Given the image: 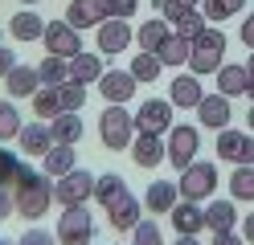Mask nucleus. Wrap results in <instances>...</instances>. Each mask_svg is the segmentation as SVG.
<instances>
[{
    "mask_svg": "<svg viewBox=\"0 0 254 245\" xmlns=\"http://www.w3.org/2000/svg\"><path fill=\"white\" fill-rule=\"evenodd\" d=\"M131 245H164V237H160V225L139 217V225L131 229Z\"/></svg>",
    "mask_w": 254,
    "mask_h": 245,
    "instance_id": "58836bf2",
    "label": "nucleus"
},
{
    "mask_svg": "<svg viewBox=\"0 0 254 245\" xmlns=\"http://www.w3.org/2000/svg\"><path fill=\"white\" fill-rule=\"evenodd\" d=\"M242 45H250V49H254V12L242 21Z\"/></svg>",
    "mask_w": 254,
    "mask_h": 245,
    "instance_id": "49530a36",
    "label": "nucleus"
},
{
    "mask_svg": "<svg viewBox=\"0 0 254 245\" xmlns=\"http://www.w3.org/2000/svg\"><path fill=\"white\" fill-rule=\"evenodd\" d=\"M230 114H234V106H230L226 94H205L197 102V123L205 131H226L230 127Z\"/></svg>",
    "mask_w": 254,
    "mask_h": 245,
    "instance_id": "2eb2a0df",
    "label": "nucleus"
},
{
    "mask_svg": "<svg viewBox=\"0 0 254 245\" xmlns=\"http://www.w3.org/2000/svg\"><path fill=\"white\" fill-rule=\"evenodd\" d=\"M246 82H250V74H246V65L242 61H221V70H217V94H226V98H238V94H246Z\"/></svg>",
    "mask_w": 254,
    "mask_h": 245,
    "instance_id": "393cba45",
    "label": "nucleus"
},
{
    "mask_svg": "<svg viewBox=\"0 0 254 245\" xmlns=\"http://www.w3.org/2000/svg\"><path fill=\"white\" fill-rule=\"evenodd\" d=\"M17 245H58V233H50V229H25V233H21V241Z\"/></svg>",
    "mask_w": 254,
    "mask_h": 245,
    "instance_id": "a19ab883",
    "label": "nucleus"
},
{
    "mask_svg": "<svg viewBox=\"0 0 254 245\" xmlns=\"http://www.w3.org/2000/svg\"><path fill=\"white\" fill-rule=\"evenodd\" d=\"M242 237H246V245H254V212H246V221H242Z\"/></svg>",
    "mask_w": 254,
    "mask_h": 245,
    "instance_id": "09e8293b",
    "label": "nucleus"
},
{
    "mask_svg": "<svg viewBox=\"0 0 254 245\" xmlns=\"http://www.w3.org/2000/svg\"><path fill=\"white\" fill-rule=\"evenodd\" d=\"M230 196H234V200H242V204H250V200H254V163H234Z\"/></svg>",
    "mask_w": 254,
    "mask_h": 245,
    "instance_id": "7c9ffc66",
    "label": "nucleus"
},
{
    "mask_svg": "<svg viewBox=\"0 0 254 245\" xmlns=\"http://www.w3.org/2000/svg\"><path fill=\"white\" fill-rule=\"evenodd\" d=\"M123 192H127V184H123L119 172H103L99 180H94V204H103V208H111Z\"/></svg>",
    "mask_w": 254,
    "mask_h": 245,
    "instance_id": "c85d7f7f",
    "label": "nucleus"
},
{
    "mask_svg": "<svg viewBox=\"0 0 254 245\" xmlns=\"http://www.w3.org/2000/svg\"><path fill=\"white\" fill-rule=\"evenodd\" d=\"M135 86H139V78L131 70H103V78H99L103 102H119V106L135 98Z\"/></svg>",
    "mask_w": 254,
    "mask_h": 245,
    "instance_id": "f8f14e48",
    "label": "nucleus"
},
{
    "mask_svg": "<svg viewBox=\"0 0 254 245\" xmlns=\"http://www.w3.org/2000/svg\"><path fill=\"white\" fill-rule=\"evenodd\" d=\"M177 200H181V192H177L172 180H152L148 192H144V208H148V212H172Z\"/></svg>",
    "mask_w": 254,
    "mask_h": 245,
    "instance_id": "4be33fe9",
    "label": "nucleus"
},
{
    "mask_svg": "<svg viewBox=\"0 0 254 245\" xmlns=\"http://www.w3.org/2000/svg\"><path fill=\"white\" fill-rule=\"evenodd\" d=\"M58 98H62V110H82L86 106V86L82 82H62Z\"/></svg>",
    "mask_w": 254,
    "mask_h": 245,
    "instance_id": "4c0bfd02",
    "label": "nucleus"
},
{
    "mask_svg": "<svg viewBox=\"0 0 254 245\" xmlns=\"http://www.w3.org/2000/svg\"><path fill=\"white\" fill-rule=\"evenodd\" d=\"M246 127H250V131H254V106H250V114H246Z\"/></svg>",
    "mask_w": 254,
    "mask_h": 245,
    "instance_id": "3c124183",
    "label": "nucleus"
},
{
    "mask_svg": "<svg viewBox=\"0 0 254 245\" xmlns=\"http://www.w3.org/2000/svg\"><path fill=\"white\" fill-rule=\"evenodd\" d=\"M201 29H205V12H201V8H185L177 21H172V33H177V37H185V41H193Z\"/></svg>",
    "mask_w": 254,
    "mask_h": 245,
    "instance_id": "f704fd0d",
    "label": "nucleus"
},
{
    "mask_svg": "<svg viewBox=\"0 0 254 245\" xmlns=\"http://www.w3.org/2000/svg\"><path fill=\"white\" fill-rule=\"evenodd\" d=\"M8 33H12V41H41L45 37V21H41L33 8H21L8 21Z\"/></svg>",
    "mask_w": 254,
    "mask_h": 245,
    "instance_id": "b1692460",
    "label": "nucleus"
},
{
    "mask_svg": "<svg viewBox=\"0 0 254 245\" xmlns=\"http://www.w3.org/2000/svg\"><path fill=\"white\" fill-rule=\"evenodd\" d=\"M226 61V33L205 25L193 41H189V70L193 74H217Z\"/></svg>",
    "mask_w": 254,
    "mask_h": 245,
    "instance_id": "f03ea898",
    "label": "nucleus"
},
{
    "mask_svg": "<svg viewBox=\"0 0 254 245\" xmlns=\"http://www.w3.org/2000/svg\"><path fill=\"white\" fill-rule=\"evenodd\" d=\"M50 131H54V143H78L82 139V114L78 110H62L50 123Z\"/></svg>",
    "mask_w": 254,
    "mask_h": 245,
    "instance_id": "cd10ccee",
    "label": "nucleus"
},
{
    "mask_svg": "<svg viewBox=\"0 0 254 245\" xmlns=\"http://www.w3.org/2000/svg\"><path fill=\"white\" fill-rule=\"evenodd\" d=\"M21 4H41V0H21Z\"/></svg>",
    "mask_w": 254,
    "mask_h": 245,
    "instance_id": "864d4df0",
    "label": "nucleus"
},
{
    "mask_svg": "<svg viewBox=\"0 0 254 245\" xmlns=\"http://www.w3.org/2000/svg\"><path fill=\"white\" fill-rule=\"evenodd\" d=\"M172 229H177L181 237H197L201 229H205V208L197 200H181V204H172Z\"/></svg>",
    "mask_w": 254,
    "mask_h": 245,
    "instance_id": "6ab92c4d",
    "label": "nucleus"
},
{
    "mask_svg": "<svg viewBox=\"0 0 254 245\" xmlns=\"http://www.w3.org/2000/svg\"><path fill=\"white\" fill-rule=\"evenodd\" d=\"M29 102H33V114H37V119H45V123H54L58 114H62V98H58V86H41L33 98H29Z\"/></svg>",
    "mask_w": 254,
    "mask_h": 245,
    "instance_id": "2f4dec72",
    "label": "nucleus"
},
{
    "mask_svg": "<svg viewBox=\"0 0 254 245\" xmlns=\"http://www.w3.org/2000/svg\"><path fill=\"white\" fill-rule=\"evenodd\" d=\"M45 53H58V57H74L82 53V37H78V29L62 16V21H45Z\"/></svg>",
    "mask_w": 254,
    "mask_h": 245,
    "instance_id": "9d476101",
    "label": "nucleus"
},
{
    "mask_svg": "<svg viewBox=\"0 0 254 245\" xmlns=\"http://www.w3.org/2000/svg\"><path fill=\"white\" fill-rule=\"evenodd\" d=\"M107 8H111V16H123V21H131L135 8H139V0H107Z\"/></svg>",
    "mask_w": 254,
    "mask_h": 245,
    "instance_id": "79ce46f5",
    "label": "nucleus"
},
{
    "mask_svg": "<svg viewBox=\"0 0 254 245\" xmlns=\"http://www.w3.org/2000/svg\"><path fill=\"white\" fill-rule=\"evenodd\" d=\"M168 37H172V25L164 21V16H152V21H144V25H139V33H135L139 49H148V53H156V49H160Z\"/></svg>",
    "mask_w": 254,
    "mask_h": 245,
    "instance_id": "bb28decb",
    "label": "nucleus"
},
{
    "mask_svg": "<svg viewBox=\"0 0 254 245\" xmlns=\"http://www.w3.org/2000/svg\"><path fill=\"white\" fill-rule=\"evenodd\" d=\"M17 139H21V151H25V155H45V151L54 147V131H50L45 119H33V123L21 127Z\"/></svg>",
    "mask_w": 254,
    "mask_h": 245,
    "instance_id": "aec40b11",
    "label": "nucleus"
},
{
    "mask_svg": "<svg viewBox=\"0 0 254 245\" xmlns=\"http://www.w3.org/2000/svg\"><path fill=\"white\" fill-rule=\"evenodd\" d=\"M107 16H111L107 0H70V4H66V21H70L78 33H82V29H99Z\"/></svg>",
    "mask_w": 254,
    "mask_h": 245,
    "instance_id": "4468645a",
    "label": "nucleus"
},
{
    "mask_svg": "<svg viewBox=\"0 0 254 245\" xmlns=\"http://www.w3.org/2000/svg\"><path fill=\"white\" fill-rule=\"evenodd\" d=\"M238 8H246V0H201L205 21H230Z\"/></svg>",
    "mask_w": 254,
    "mask_h": 245,
    "instance_id": "e433bc0d",
    "label": "nucleus"
},
{
    "mask_svg": "<svg viewBox=\"0 0 254 245\" xmlns=\"http://www.w3.org/2000/svg\"><path fill=\"white\" fill-rule=\"evenodd\" d=\"M94 172H86V168H74V172H66V176H58V184H54V200L58 204H86L90 196H94Z\"/></svg>",
    "mask_w": 254,
    "mask_h": 245,
    "instance_id": "0eeeda50",
    "label": "nucleus"
},
{
    "mask_svg": "<svg viewBox=\"0 0 254 245\" xmlns=\"http://www.w3.org/2000/svg\"><path fill=\"white\" fill-rule=\"evenodd\" d=\"M201 98H205V90H201L197 74H177V78H172V86H168V102L177 106V110H197Z\"/></svg>",
    "mask_w": 254,
    "mask_h": 245,
    "instance_id": "dca6fc26",
    "label": "nucleus"
},
{
    "mask_svg": "<svg viewBox=\"0 0 254 245\" xmlns=\"http://www.w3.org/2000/svg\"><path fill=\"white\" fill-rule=\"evenodd\" d=\"M238 225V204L234 200H209L205 204V229L209 233H230Z\"/></svg>",
    "mask_w": 254,
    "mask_h": 245,
    "instance_id": "5701e85b",
    "label": "nucleus"
},
{
    "mask_svg": "<svg viewBox=\"0 0 254 245\" xmlns=\"http://www.w3.org/2000/svg\"><path fill=\"white\" fill-rule=\"evenodd\" d=\"M177 192H181V200H213V192H217V168L213 163H205V159H193L189 168H181V180H177Z\"/></svg>",
    "mask_w": 254,
    "mask_h": 245,
    "instance_id": "20e7f679",
    "label": "nucleus"
},
{
    "mask_svg": "<svg viewBox=\"0 0 254 245\" xmlns=\"http://www.w3.org/2000/svg\"><path fill=\"white\" fill-rule=\"evenodd\" d=\"M78 168V155H74V143H54L50 151L41 155V172L45 176H66V172H74Z\"/></svg>",
    "mask_w": 254,
    "mask_h": 245,
    "instance_id": "412c9836",
    "label": "nucleus"
},
{
    "mask_svg": "<svg viewBox=\"0 0 254 245\" xmlns=\"http://www.w3.org/2000/svg\"><path fill=\"white\" fill-rule=\"evenodd\" d=\"M127 70H131L139 82H156V78L164 74V61L156 57V53H148V49H139V53L131 57V65H127Z\"/></svg>",
    "mask_w": 254,
    "mask_h": 245,
    "instance_id": "72a5a7b5",
    "label": "nucleus"
},
{
    "mask_svg": "<svg viewBox=\"0 0 254 245\" xmlns=\"http://www.w3.org/2000/svg\"><path fill=\"white\" fill-rule=\"evenodd\" d=\"M94 33H99L94 41H99V53H103V57H115V53H123V49L135 41V33H131V25H127L123 16H107Z\"/></svg>",
    "mask_w": 254,
    "mask_h": 245,
    "instance_id": "9b49d317",
    "label": "nucleus"
},
{
    "mask_svg": "<svg viewBox=\"0 0 254 245\" xmlns=\"http://www.w3.org/2000/svg\"><path fill=\"white\" fill-rule=\"evenodd\" d=\"M139 212H144V204H139L131 192H123L119 200L107 208V221H111V229H115V233H131V229L139 225Z\"/></svg>",
    "mask_w": 254,
    "mask_h": 245,
    "instance_id": "f3484780",
    "label": "nucleus"
},
{
    "mask_svg": "<svg viewBox=\"0 0 254 245\" xmlns=\"http://www.w3.org/2000/svg\"><path fill=\"white\" fill-rule=\"evenodd\" d=\"M172 110H177V106H172L168 98H148V102L131 114L135 131H139V135H168V131H172Z\"/></svg>",
    "mask_w": 254,
    "mask_h": 245,
    "instance_id": "6e6552de",
    "label": "nucleus"
},
{
    "mask_svg": "<svg viewBox=\"0 0 254 245\" xmlns=\"http://www.w3.org/2000/svg\"><path fill=\"white\" fill-rule=\"evenodd\" d=\"M246 74H250V82H246V98L254 102V49H250V61H246Z\"/></svg>",
    "mask_w": 254,
    "mask_h": 245,
    "instance_id": "de8ad7c7",
    "label": "nucleus"
},
{
    "mask_svg": "<svg viewBox=\"0 0 254 245\" xmlns=\"http://www.w3.org/2000/svg\"><path fill=\"white\" fill-rule=\"evenodd\" d=\"M181 4H189V8H201V0H181Z\"/></svg>",
    "mask_w": 254,
    "mask_h": 245,
    "instance_id": "603ef678",
    "label": "nucleus"
},
{
    "mask_svg": "<svg viewBox=\"0 0 254 245\" xmlns=\"http://www.w3.org/2000/svg\"><path fill=\"white\" fill-rule=\"evenodd\" d=\"M164 147H168V163L172 168H189V163L197 159V147H201V127H193V123H177L168 131V139H164Z\"/></svg>",
    "mask_w": 254,
    "mask_h": 245,
    "instance_id": "423d86ee",
    "label": "nucleus"
},
{
    "mask_svg": "<svg viewBox=\"0 0 254 245\" xmlns=\"http://www.w3.org/2000/svg\"><path fill=\"white\" fill-rule=\"evenodd\" d=\"M99 139L107 151H127L135 139V119L127 114V106L119 102H107V110L99 114Z\"/></svg>",
    "mask_w": 254,
    "mask_h": 245,
    "instance_id": "7ed1b4c3",
    "label": "nucleus"
},
{
    "mask_svg": "<svg viewBox=\"0 0 254 245\" xmlns=\"http://www.w3.org/2000/svg\"><path fill=\"white\" fill-rule=\"evenodd\" d=\"M217 159L226 163H254V131H217Z\"/></svg>",
    "mask_w": 254,
    "mask_h": 245,
    "instance_id": "1a4fd4ad",
    "label": "nucleus"
},
{
    "mask_svg": "<svg viewBox=\"0 0 254 245\" xmlns=\"http://www.w3.org/2000/svg\"><path fill=\"white\" fill-rule=\"evenodd\" d=\"M0 245H12V241H4V237H0Z\"/></svg>",
    "mask_w": 254,
    "mask_h": 245,
    "instance_id": "5fc2aeb1",
    "label": "nucleus"
},
{
    "mask_svg": "<svg viewBox=\"0 0 254 245\" xmlns=\"http://www.w3.org/2000/svg\"><path fill=\"white\" fill-rule=\"evenodd\" d=\"M209 245H246V241L230 229V233H213V241H209Z\"/></svg>",
    "mask_w": 254,
    "mask_h": 245,
    "instance_id": "a18cd8bd",
    "label": "nucleus"
},
{
    "mask_svg": "<svg viewBox=\"0 0 254 245\" xmlns=\"http://www.w3.org/2000/svg\"><path fill=\"white\" fill-rule=\"evenodd\" d=\"M54 233H58V245H90V237H94V217H90V208H86V204L62 208Z\"/></svg>",
    "mask_w": 254,
    "mask_h": 245,
    "instance_id": "39448f33",
    "label": "nucleus"
},
{
    "mask_svg": "<svg viewBox=\"0 0 254 245\" xmlns=\"http://www.w3.org/2000/svg\"><path fill=\"white\" fill-rule=\"evenodd\" d=\"M21 114L12 106V98H0V139H17L21 135Z\"/></svg>",
    "mask_w": 254,
    "mask_h": 245,
    "instance_id": "c9c22d12",
    "label": "nucleus"
},
{
    "mask_svg": "<svg viewBox=\"0 0 254 245\" xmlns=\"http://www.w3.org/2000/svg\"><path fill=\"white\" fill-rule=\"evenodd\" d=\"M103 78V53H74L70 57V82H82V86H90V82Z\"/></svg>",
    "mask_w": 254,
    "mask_h": 245,
    "instance_id": "a878e982",
    "label": "nucleus"
},
{
    "mask_svg": "<svg viewBox=\"0 0 254 245\" xmlns=\"http://www.w3.org/2000/svg\"><path fill=\"white\" fill-rule=\"evenodd\" d=\"M12 200H17V212L25 221H41L54 204V184L45 172H33L29 163H21L17 180H12Z\"/></svg>",
    "mask_w": 254,
    "mask_h": 245,
    "instance_id": "f257e3e1",
    "label": "nucleus"
},
{
    "mask_svg": "<svg viewBox=\"0 0 254 245\" xmlns=\"http://www.w3.org/2000/svg\"><path fill=\"white\" fill-rule=\"evenodd\" d=\"M37 74H41V86H62V82H70V57L45 53L41 65H37Z\"/></svg>",
    "mask_w": 254,
    "mask_h": 245,
    "instance_id": "c756f323",
    "label": "nucleus"
},
{
    "mask_svg": "<svg viewBox=\"0 0 254 245\" xmlns=\"http://www.w3.org/2000/svg\"><path fill=\"white\" fill-rule=\"evenodd\" d=\"M172 245H201V241H197V237H181V233H177V241H172Z\"/></svg>",
    "mask_w": 254,
    "mask_h": 245,
    "instance_id": "8fccbe9b",
    "label": "nucleus"
},
{
    "mask_svg": "<svg viewBox=\"0 0 254 245\" xmlns=\"http://www.w3.org/2000/svg\"><path fill=\"white\" fill-rule=\"evenodd\" d=\"M21 172V159L8 151V147H0V188H12V180Z\"/></svg>",
    "mask_w": 254,
    "mask_h": 245,
    "instance_id": "ea45409f",
    "label": "nucleus"
},
{
    "mask_svg": "<svg viewBox=\"0 0 254 245\" xmlns=\"http://www.w3.org/2000/svg\"><path fill=\"white\" fill-rule=\"evenodd\" d=\"M4 90H8V98L17 102V98H33L37 90H41V74H37V65H12V74L4 78Z\"/></svg>",
    "mask_w": 254,
    "mask_h": 245,
    "instance_id": "a211bd4d",
    "label": "nucleus"
},
{
    "mask_svg": "<svg viewBox=\"0 0 254 245\" xmlns=\"http://www.w3.org/2000/svg\"><path fill=\"white\" fill-rule=\"evenodd\" d=\"M12 65H17V53H12L8 45H0V82H4L12 74Z\"/></svg>",
    "mask_w": 254,
    "mask_h": 245,
    "instance_id": "37998d69",
    "label": "nucleus"
},
{
    "mask_svg": "<svg viewBox=\"0 0 254 245\" xmlns=\"http://www.w3.org/2000/svg\"><path fill=\"white\" fill-rule=\"evenodd\" d=\"M17 212V200H12V188H0V221H8Z\"/></svg>",
    "mask_w": 254,
    "mask_h": 245,
    "instance_id": "c03bdc74",
    "label": "nucleus"
},
{
    "mask_svg": "<svg viewBox=\"0 0 254 245\" xmlns=\"http://www.w3.org/2000/svg\"><path fill=\"white\" fill-rule=\"evenodd\" d=\"M156 57L164 61V70H177V65H189V41L172 33V37H168L160 49H156Z\"/></svg>",
    "mask_w": 254,
    "mask_h": 245,
    "instance_id": "473e14b6",
    "label": "nucleus"
},
{
    "mask_svg": "<svg viewBox=\"0 0 254 245\" xmlns=\"http://www.w3.org/2000/svg\"><path fill=\"white\" fill-rule=\"evenodd\" d=\"M131 159H135V168H144V172H152V168H160V163L168 159V147H164V139L160 135H139L135 131V139H131Z\"/></svg>",
    "mask_w": 254,
    "mask_h": 245,
    "instance_id": "ddd939ff",
    "label": "nucleus"
}]
</instances>
